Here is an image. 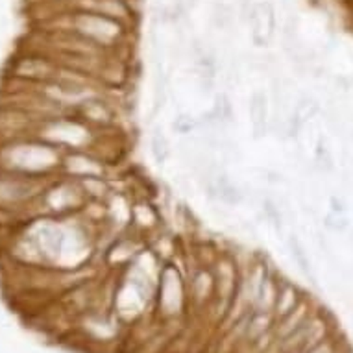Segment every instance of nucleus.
Returning a JSON list of instances; mask_svg holds the SVG:
<instances>
[{
    "label": "nucleus",
    "mask_w": 353,
    "mask_h": 353,
    "mask_svg": "<svg viewBox=\"0 0 353 353\" xmlns=\"http://www.w3.org/2000/svg\"><path fill=\"white\" fill-rule=\"evenodd\" d=\"M330 211L335 213H346L347 214V203L341 194H331L330 196Z\"/></svg>",
    "instance_id": "obj_20"
},
{
    "label": "nucleus",
    "mask_w": 353,
    "mask_h": 353,
    "mask_svg": "<svg viewBox=\"0 0 353 353\" xmlns=\"http://www.w3.org/2000/svg\"><path fill=\"white\" fill-rule=\"evenodd\" d=\"M172 130L180 135H191L200 132V117L191 113H180L172 122Z\"/></svg>",
    "instance_id": "obj_18"
},
{
    "label": "nucleus",
    "mask_w": 353,
    "mask_h": 353,
    "mask_svg": "<svg viewBox=\"0 0 353 353\" xmlns=\"http://www.w3.org/2000/svg\"><path fill=\"white\" fill-rule=\"evenodd\" d=\"M322 226L324 230L336 235H344L352 230V222L346 213H335V211H327L322 219Z\"/></svg>",
    "instance_id": "obj_17"
},
{
    "label": "nucleus",
    "mask_w": 353,
    "mask_h": 353,
    "mask_svg": "<svg viewBox=\"0 0 353 353\" xmlns=\"http://www.w3.org/2000/svg\"><path fill=\"white\" fill-rule=\"evenodd\" d=\"M352 145H353V130H352Z\"/></svg>",
    "instance_id": "obj_22"
},
{
    "label": "nucleus",
    "mask_w": 353,
    "mask_h": 353,
    "mask_svg": "<svg viewBox=\"0 0 353 353\" xmlns=\"http://www.w3.org/2000/svg\"><path fill=\"white\" fill-rule=\"evenodd\" d=\"M344 342L341 339H336V333L335 335H331L330 339H325L324 342H320L319 346L311 347V350H307L303 353H339L344 350Z\"/></svg>",
    "instance_id": "obj_19"
},
{
    "label": "nucleus",
    "mask_w": 353,
    "mask_h": 353,
    "mask_svg": "<svg viewBox=\"0 0 353 353\" xmlns=\"http://www.w3.org/2000/svg\"><path fill=\"white\" fill-rule=\"evenodd\" d=\"M213 117L214 126L219 132H226L228 128L235 122V108H233L232 97L226 91H219L214 93V104L213 110L209 111Z\"/></svg>",
    "instance_id": "obj_13"
},
{
    "label": "nucleus",
    "mask_w": 353,
    "mask_h": 353,
    "mask_svg": "<svg viewBox=\"0 0 353 353\" xmlns=\"http://www.w3.org/2000/svg\"><path fill=\"white\" fill-rule=\"evenodd\" d=\"M130 232L137 233L145 241L163 230L161 209L152 202L148 196H134L130 205Z\"/></svg>",
    "instance_id": "obj_7"
},
{
    "label": "nucleus",
    "mask_w": 353,
    "mask_h": 353,
    "mask_svg": "<svg viewBox=\"0 0 353 353\" xmlns=\"http://www.w3.org/2000/svg\"><path fill=\"white\" fill-rule=\"evenodd\" d=\"M72 115L93 128L94 132L104 134L111 130H119V117H121V104L117 102L111 91L93 94L81 100L74 105Z\"/></svg>",
    "instance_id": "obj_3"
},
{
    "label": "nucleus",
    "mask_w": 353,
    "mask_h": 353,
    "mask_svg": "<svg viewBox=\"0 0 353 353\" xmlns=\"http://www.w3.org/2000/svg\"><path fill=\"white\" fill-rule=\"evenodd\" d=\"M270 99L263 89H255L248 100V117L254 139H263L272 128V110Z\"/></svg>",
    "instance_id": "obj_9"
},
{
    "label": "nucleus",
    "mask_w": 353,
    "mask_h": 353,
    "mask_svg": "<svg viewBox=\"0 0 353 353\" xmlns=\"http://www.w3.org/2000/svg\"><path fill=\"white\" fill-rule=\"evenodd\" d=\"M303 298H305V292L298 287V283L287 278H279L278 292H276V301H274L272 309L274 319H283L285 314H289Z\"/></svg>",
    "instance_id": "obj_10"
},
{
    "label": "nucleus",
    "mask_w": 353,
    "mask_h": 353,
    "mask_svg": "<svg viewBox=\"0 0 353 353\" xmlns=\"http://www.w3.org/2000/svg\"><path fill=\"white\" fill-rule=\"evenodd\" d=\"M157 316L163 322L180 319L189 307V296H187V278L181 272L176 261H168L161 267L159 279H157L156 292Z\"/></svg>",
    "instance_id": "obj_2"
},
{
    "label": "nucleus",
    "mask_w": 353,
    "mask_h": 353,
    "mask_svg": "<svg viewBox=\"0 0 353 353\" xmlns=\"http://www.w3.org/2000/svg\"><path fill=\"white\" fill-rule=\"evenodd\" d=\"M339 353H347V350H346V347H344V350H342V352H339Z\"/></svg>",
    "instance_id": "obj_21"
},
{
    "label": "nucleus",
    "mask_w": 353,
    "mask_h": 353,
    "mask_svg": "<svg viewBox=\"0 0 353 353\" xmlns=\"http://www.w3.org/2000/svg\"><path fill=\"white\" fill-rule=\"evenodd\" d=\"M70 10L113 19L130 30H134L137 19L134 0H70Z\"/></svg>",
    "instance_id": "obj_6"
},
{
    "label": "nucleus",
    "mask_w": 353,
    "mask_h": 353,
    "mask_svg": "<svg viewBox=\"0 0 353 353\" xmlns=\"http://www.w3.org/2000/svg\"><path fill=\"white\" fill-rule=\"evenodd\" d=\"M146 248V241L137 233L126 232L119 233L104 250H102V268L110 274H121L134 263L143 250Z\"/></svg>",
    "instance_id": "obj_5"
},
{
    "label": "nucleus",
    "mask_w": 353,
    "mask_h": 353,
    "mask_svg": "<svg viewBox=\"0 0 353 353\" xmlns=\"http://www.w3.org/2000/svg\"><path fill=\"white\" fill-rule=\"evenodd\" d=\"M243 19L246 21L250 28V37L257 48H267L276 37V10L268 0H259V2H244L243 4Z\"/></svg>",
    "instance_id": "obj_4"
},
{
    "label": "nucleus",
    "mask_w": 353,
    "mask_h": 353,
    "mask_svg": "<svg viewBox=\"0 0 353 353\" xmlns=\"http://www.w3.org/2000/svg\"><path fill=\"white\" fill-rule=\"evenodd\" d=\"M314 172L320 174H333L336 170V161L333 156V150L327 146L324 135H320L316 145H314V154H313V163H311Z\"/></svg>",
    "instance_id": "obj_14"
},
{
    "label": "nucleus",
    "mask_w": 353,
    "mask_h": 353,
    "mask_svg": "<svg viewBox=\"0 0 353 353\" xmlns=\"http://www.w3.org/2000/svg\"><path fill=\"white\" fill-rule=\"evenodd\" d=\"M214 274L209 265H202L194 261L189 278H187V296H189V307L202 311L211 309L214 300Z\"/></svg>",
    "instance_id": "obj_8"
},
{
    "label": "nucleus",
    "mask_w": 353,
    "mask_h": 353,
    "mask_svg": "<svg viewBox=\"0 0 353 353\" xmlns=\"http://www.w3.org/2000/svg\"><path fill=\"white\" fill-rule=\"evenodd\" d=\"M287 248H289L290 257L294 261V265L298 267L300 274L307 279V283H311L314 289H319V278H316L313 261H311V255L307 252L303 241L296 233H290L289 237H287Z\"/></svg>",
    "instance_id": "obj_11"
},
{
    "label": "nucleus",
    "mask_w": 353,
    "mask_h": 353,
    "mask_svg": "<svg viewBox=\"0 0 353 353\" xmlns=\"http://www.w3.org/2000/svg\"><path fill=\"white\" fill-rule=\"evenodd\" d=\"M211 23L220 32H230L235 24V12L226 2H216L211 12Z\"/></svg>",
    "instance_id": "obj_16"
},
{
    "label": "nucleus",
    "mask_w": 353,
    "mask_h": 353,
    "mask_svg": "<svg viewBox=\"0 0 353 353\" xmlns=\"http://www.w3.org/2000/svg\"><path fill=\"white\" fill-rule=\"evenodd\" d=\"M150 154L157 165H165L172 156V145L161 128H154L150 134Z\"/></svg>",
    "instance_id": "obj_15"
},
{
    "label": "nucleus",
    "mask_w": 353,
    "mask_h": 353,
    "mask_svg": "<svg viewBox=\"0 0 353 353\" xmlns=\"http://www.w3.org/2000/svg\"><path fill=\"white\" fill-rule=\"evenodd\" d=\"M259 208L263 219L267 220L268 226L272 228L278 235H283L285 222H287V214H289V208L283 200H279L274 194H261L259 196Z\"/></svg>",
    "instance_id": "obj_12"
},
{
    "label": "nucleus",
    "mask_w": 353,
    "mask_h": 353,
    "mask_svg": "<svg viewBox=\"0 0 353 353\" xmlns=\"http://www.w3.org/2000/svg\"><path fill=\"white\" fill-rule=\"evenodd\" d=\"M81 35L83 39L91 41L97 47L108 52H119L126 47V41L132 30L113 19L94 15L87 12H70V30Z\"/></svg>",
    "instance_id": "obj_1"
}]
</instances>
